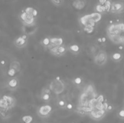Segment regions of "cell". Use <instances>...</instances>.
<instances>
[{"label": "cell", "instance_id": "cell-1", "mask_svg": "<svg viewBox=\"0 0 124 123\" xmlns=\"http://www.w3.org/2000/svg\"><path fill=\"white\" fill-rule=\"evenodd\" d=\"M110 40L115 44H124V24H111L107 28Z\"/></svg>", "mask_w": 124, "mask_h": 123}, {"label": "cell", "instance_id": "cell-2", "mask_svg": "<svg viewBox=\"0 0 124 123\" xmlns=\"http://www.w3.org/2000/svg\"><path fill=\"white\" fill-rule=\"evenodd\" d=\"M49 89L56 95H60L65 91V83L59 78H55L50 83Z\"/></svg>", "mask_w": 124, "mask_h": 123}, {"label": "cell", "instance_id": "cell-3", "mask_svg": "<svg viewBox=\"0 0 124 123\" xmlns=\"http://www.w3.org/2000/svg\"><path fill=\"white\" fill-rule=\"evenodd\" d=\"M20 18L24 26H30L35 25L36 18L34 17L33 15L26 12L24 10H22L20 15Z\"/></svg>", "mask_w": 124, "mask_h": 123}, {"label": "cell", "instance_id": "cell-4", "mask_svg": "<svg viewBox=\"0 0 124 123\" xmlns=\"http://www.w3.org/2000/svg\"><path fill=\"white\" fill-rule=\"evenodd\" d=\"M107 54L104 50H99L94 57V62L99 66H103L107 63Z\"/></svg>", "mask_w": 124, "mask_h": 123}, {"label": "cell", "instance_id": "cell-5", "mask_svg": "<svg viewBox=\"0 0 124 123\" xmlns=\"http://www.w3.org/2000/svg\"><path fill=\"white\" fill-rule=\"evenodd\" d=\"M80 23L82 24L83 27H95L96 26V22L94 20L93 18L91 16V14H88L82 16L79 19Z\"/></svg>", "mask_w": 124, "mask_h": 123}, {"label": "cell", "instance_id": "cell-6", "mask_svg": "<svg viewBox=\"0 0 124 123\" xmlns=\"http://www.w3.org/2000/svg\"><path fill=\"white\" fill-rule=\"evenodd\" d=\"M110 12L113 14H121L124 12V3L117 1L111 3Z\"/></svg>", "mask_w": 124, "mask_h": 123}, {"label": "cell", "instance_id": "cell-7", "mask_svg": "<svg viewBox=\"0 0 124 123\" xmlns=\"http://www.w3.org/2000/svg\"><path fill=\"white\" fill-rule=\"evenodd\" d=\"M52 111V107L50 105L46 104L41 106L38 108V115L42 118H46L50 115Z\"/></svg>", "mask_w": 124, "mask_h": 123}, {"label": "cell", "instance_id": "cell-8", "mask_svg": "<svg viewBox=\"0 0 124 123\" xmlns=\"http://www.w3.org/2000/svg\"><path fill=\"white\" fill-rule=\"evenodd\" d=\"M111 6V3L109 0L103 4H97L95 7V10L96 12L100 13L101 14L103 13L110 12Z\"/></svg>", "mask_w": 124, "mask_h": 123}, {"label": "cell", "instance_id": "cell-9", "mask_svg": "<svg viewBox=\"0 0 124 123\" xmlns=\"http://www.w3.org/2000/svg\"><path fill=\"white\" fill-rule=\"evenodd\" d=\"M67 48L64 45H61L59 46H55L51 50H50V52L53 56H57V57H60L65 54L67 52Z\"/></svg>", "mask_w": 124, "mask_h": 123}, {"label": "cell", "instance_id": "cell-10", "mask_svg": "<svg viewBox=\"0 0 124 123\" xmlns=\"http://www.w3.org/2000/svg\"><path fill=\"white\" fill-rule=\"evenodd\" d=\"M14 44L16 47L19 48H24L27 45V36L24 34L21 36L18 37L16 38L14 41Z\"/></svg>", "mask_w": 124, "mask_h": 123}, {"label": "cell", "instance_id": "cell-11", "mask_svg": "<svg viewBox=\"0 0 124 123\" xmlns=\"http://www.w3.org/2000/svg\"><path fill=\"white\" fill-rule=\"evenodd\" d=\"M107 111L105 110H93L89 115L93 119L95 120H99L102 119L105 115Z\"/></svg>", "mask_w": 124, "mask_h": 123}, {"label": "cell", "instance_id": "cell-12", "mask_svg": "<svg viewBox=\"0 0 124 123\" xmlns=\"http://www.w3.org/2000/svg\"><path fill=\"white\" fill-rule=\"evenodd\" d=\"M50 44L49 45V46L47 47V48L48 50H51L53 48L55 47V46H59L63 45L64 44V40L62 38H50Z\"/></svg>", "mask_w": 124, "mask_h": 123}, {"label": "cell", "instance_id": "cell-13", "mask_svg": "<svg viewBox=\"0 0 124 123\" xmlns=\"http://www.w3.org/2000/svg\"><path fill=\"white\" fill-rule=\"evenodd\" d=\"M86 0H74L72 3V6L77 10H81L86 7Z\"/></svg>", "mask_w": 124, "mask_h": 123}, {"label": "cell", "instance_id": "cell-14", "mask_svg": "<svg viewBox=\"0 0 124 123\" xmlns=\"http://www.w3.org/2000/svg\"><path fill=\"white\" fill-rule=\"evenodd\" d=\"M7 86L10 90L14 91L19 86V81L17 78H12L9 80L7 83Z\"/></svg>", "mask_w": 124, "mask_h": 123}, {"label": "cell", "instance_id": "cell-15", "mask_svg": "<svg viewBox=\"0 0 124 123\" xmlns=\"http://www.w3.org/2000/svg\"><path fill=\"white\" fill-rule=\"evenodd\" d=\"M36 27L35 25L30 26H24L23 27V32L26 34H32L35 32L36 30Z\"/></svg>", "mask_w": 124, "mask_h": 123}, {"label": "cell", "instance_id": "cell-16", "mask_svg": "<svg viewBox=\"0 0 124 123\" xmlns=\"http://www.w3.org/2000/svg\"><path fill=\"white\" fill-rule=\"evenodd\" d=\"M9 68L14 69V70H15L16 72H20L21 69V65L20 62L18 60H14L12 62H11L10 64V66H9Z\"/></svg>", "mask_w": 124, "mask_h": 123}, {"label": "cell", "instance_id": "cell-17", "mask_svg": "<svg viewBox=\"0 0 124 123\" xmlns=\"http://www.w3.org/2000/svg\"><path fill=\"white\" fill-rule=\"evenodd\" d=\"M50 93L51 91L49 88H46L43 89L41 94V98L44 101H48L50 98Z\"/></svg>", "mask_w": 124, "mask_h": 123}, {"label": "cell", "instance_id": "cell-18", "mask_svg": "<svg viewBox=\"0 0 124 123\" xmlns=\"http://www.w3.org/2000/svg\"><path fill=\"white\" fill-rule=\"evenodd\" d=\"M0 109H5V110H10V107L9 106V103L6 101L4 98L2 97L0 99Z\"/></svg>", "mask_w": 124, "mask_h": 123}, {"label": "cell", "instance_id": "cell-19", "mask_svg": "<svg viewBox=\"0 0 124 123\" xmlns=\"http://www.w3.org/2000/svg\"><path fill=\"white\" fill-rule=\"evenodd\" d=\"M3 97L6 100V101H7L9 106H10V109H12V107H14V106H15V100L13 97L9 96V95H4Z\"/></svg>", "mask_w": 124, "mask_h": 123}, {"label": "cell", "instance_id": "cell-20", "mask_svg": "<svg viewBox=\"0 0 124 123\" xmlns=\"http://www.w3.org/2000/svg\"><path fill=\"white\" fill-rule=\"evenodd\" d=\"M24 10L25 12H26L33 15L34 17L37 18V16H38V11H37L36 9H35L34 8L32 7H27L25 8V9H24Z\"/></svg>", "mask_w": 124, "mask_h": 123}, {"label": "cell", "instance_id": "cell-21", "mask_svg": "<svg viewBox=\"0 0 124 123\" xmlns=\"http://www.w3.org/2000/svg\"><path fill=\"white\" fill-rule=\"evenodd\" d=\"M69 50L73 54H77L79 53L80 51V48L79 47L78 45H76V44H73V45H70L69 47Z\"/></svg>", "mask_w": 124, "mask_h": 123}, {"label": "cell", "instance_id": "cell-22", "mask_svg": "<svg viewBox=\"0 0 124 123\" xmlns=\"http://www.w3.org/2000/svg\"><path fill=\"white\" fill-rule=\"evenodd\" d=\"M33 118L32 116L28 115H24L22 117V121L24 123H32L33 122Z\"/></svg>", "mask_w": 124, "mask_h": 123}, {"label": "cell", "instance_id": "cell-23", "mask_svg": "<svg viewBox=\"0 0 124 123\" xmlns=\"http://www.w3.org/2000/svg\"><path fill=\"white\" fill-rule=\"evenodd\" d=\"M111 58L115 62H119L122 59V55L119 52H114L111 56Z\"/></svg>", "mask_w": 124, "mask_h": 123}, {"label": "cell", "instance_id": "cell-24", "mask_svg": "<svg viewBox=\"0 0 124 123\" xmlns=\"http://www.w3.org/2000/svg\"><path fill=\"white\" fill-rule=\"evenodd\" d=\"M9 110L1 109H0V116L3 118H7L9 115Z\"/></svg>", "mask_w": 124, "mask_h": 123}, {"label": "cell", "instance_id": "cell-25", "mask_svg": "<svg viewBox=\"0 0 124 123\" xmlns=\"http://www.w3.org/2000/svg\"><path fill=\"white\" fill-rule=\"evenodd\" d=\"M42 45L44 47L47 48L49 46V45L50 44V38H46L44 39H42Z\"/></svg>", "mask_w": 124, "mask_h": 123}, {"label": "cell", "instance_id": "cell-26", "mask_svg": "<svg viewBox=\"0 0 124 123\" xmlns=\"http://www.w3.org/2000/svg\"><path fill=\"white\" fill-rule=\"evenodd\" d=\"M50 1L54 5L57 6H60L62 5L64 1V0H50Z\"/></svg>", "mask_w": 124, "mask_h": 123}, {"label": "cell", "instance_id": "cell-27", "mask_svg": "<svg viewBox=\"0 0 124 123\" xmlns=\"http://www.w3.org/2000/svg\"><path fill=\"white\" fill-rule=\"evenodd\" d=\"M84 28V30L85 33H91L93 32L94 30H95V27H83Z\"/></svg>", "mask_w": 124, "mask_h": 123}, {"label": "cell", "instance_id": "cell-28", "mask_svg": "<svg viewBox=\"0 0 124 123\" xmlns=\"http://www.w3.org/2000/svg\"><path fill=\"white\" fill-rule=\"evenodd\" d=\"M17 73V72L15 71V70H14V69L9 68V70H8L7 71V74L9 75L10 77H14V76H15V74Z\"/></svg>", "mask_w": 124, "mask_h": 123}, {"label": "cell", "instance_id": "cell-29", "mask_svg": "<svg viewBox=\"0 0 124 123\" xmlns=\"http://www.w3.org/2000/svg\"><path fill=\"white\" fill-rule=\"evenodd\" d=\"M58 106H59V107H67V103L65 102V101H64V100H59V101H58Z\"/></svg>", "mask_w": 124, "mask_h": 123}, {"label": "cell", "instance_id": "cell-30", "mask_svg": "<svg viewBox=\"0 0 124 123\" xmlns=\"http://www.w3.org/2000/svg\"><path fill=\"white\" fill-rule=\"evenodd\" d=\"M90 52H91V54H95V55H96V54L97 53V52H98V50H97V48H96V46H91V47H90Z\"/></svg>", "mask_w": 124, "mask_h": 123}, {"label": "cell", "instance_id": "cell-31", "mask_svg": "<svg viewBox=\"0 0 124 123\" xmlns=\"http://www.w3.org/2000/svg\"><path fill=\"white\" fill-rule=\"evenodd\" d=\"M119 115L120 118H124V110H122L119 112Z\"/></svg>", "mask_w": 124, "mask_h": 123}, {"label": "cell", "instance_id": "cell-32", "mask_svg": "<svg viewBox=\"0 0 124 123\" xmlns=\"http://www.w3.org/2000/svg\"><path fill=\"white\" fill-rule=\"evenodd\" d=\"M75 83H76L77 84H81V82H82V80H81V79L80 78H77L75 79Z\"/></svg>", "mask_w": 124, "mask_h": 123}, {"label": "cell", "instance_id": "cell-33", "mask_svg": "<svg viewBox=\"0 0 124 123\" xmlns=\"http://www.w3.org/2000/svg\"><path fill=\"white\" fill-rule=\"evenodd\" d=\"M99 1V4H103L106 3L107 1H109V0H98Z\"/></svg>", "mask_w": 124, "mask_h": 123}, {"label": "cell", "instance_id": "cell-34", "mask_svg": "<svg viewBox=\"0 0 124 123\" xmlns=\"http://www.w3.org/2000/svg\"><path fill=\"white\" fill-rule=\"evenodd\" d=\"M67 107L69 109H72V105L70 104H69L67 105Z\"/></svg>", "mask_w": 124, "mask_h": 123}, {"label": "cell", "instance_id": "cell-35", "mask_svg": "<svg viewBox=\"0 0 124 123\" xmlns=\"http://www.w3.org/2000/svg\"><path fill=\"white\" fill-rule=\"evenodd\" d=\"M1 65H4V64H5V62H4V61H1Z\"/></svg>", "mask_w": 124, "mask_h": 123}]
</instances>
